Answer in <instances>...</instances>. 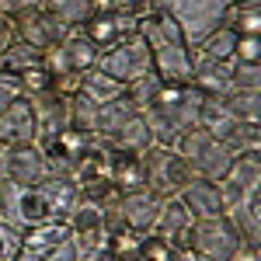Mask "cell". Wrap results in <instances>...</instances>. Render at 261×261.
Instances as JSON below:
<instances>
[{
	"instance_id": "obj_35",
	"label": "cell",
	"mask_w": 261,
	"mask_h": 261,
	"mask_svg": "<svg viewBox=\"0 0 261 261\" xmlns=\"http://www.w3.org/2000/svg\"><path fill=\"white\" fill-rule=\"evenodd\" d=\"M161 87H164V81L157 77V73H146V77H140V81L125 84V101H129L136 112H146V108L153 105V98H157Z\"/></svg>"
},
{
	"instance_id": "obj_28",
	"label": "cell",
	"mask_w": 261,
	"mask_h": 261,
	"mask_svg": "<svg viewBox=\"0 0 261 261\" xmlns=\"http://www.w3.org/2000/svg\"><path fill=\"white\" fill-rule=\"evenodd\" d=\"M226 178L241 185L244 192H261V150H244L233 157V167Z\"/></svg>"
},
{
	"instance_id": "obj_12",
	"label": "cell",
	"mask_w": 261,
	"mask_h": 261,
	"mask_svg": "<svg viewBox=\"0 0 261 261\" xmlns=\"http://www.w3.org/2000/svg\"><path fill=\"white\" fill-rule=\"evenodd\" d=\"M66 32L70 28H63L60 21L53 18V14H45L42 7L35 11H24L14 18V35L21 42H28L32 49H39V53H53L63 39H66Z\"/></svg>"
},
{
	"instance_id": "obj_22",
	"label": "cell",
	"mask_w": 261,
	"mask_h": 261,
	"mask_svg": "<svg viewBox=\"0 0 261 261\" xmlns=\"http://www.w3.org/2000/svg\"><path fill=\"white\" fill-rule=\"evenodd\" d=\"M105 143H112L115 150H122V153H133V157H143L150 146H153V136H150V129H146V122H143V115L136 112L133 119L122 125L119 133L112 136V140H105Z\"/></svg>"
},
{
	"instance_id": "obj_27",
	"label": "cell",
	"mask_w": 261,
	"mask_h": 261,
	"mask_svg": "<svg viewBox=\"0 0 261 261\" xmlns=\"http://www.w3.org/2000/svg\"><path fill=\"white\" fill-rule=\"evenodd\" d=\"M81 94H87L94 105H108V101L125 94V84H119L115 77H108L101 70H87V73H81Z\"/></svg>"
},
{
	"instance_id": "obj_43",
	"label": "cell",
	"mask_w": 261,
	"mask_h": 261,
	"mask_svg": "<svg viewBox=\"0 0 261 261\" xmlns=\"http://www.w3.org/2000/svg\"><path fill=\"white\" fill-rule=\"evenodd\" d=\"M230 4H254V0H230Z\"/></svg>"
},
{
	"instance_id": "obj_33",
	"label": "cell",
	"mask_w": 261,
	"mask_h": 261,
	"mask_svg": "<svg viewBox=\"0 0 261 261\" xmlns=\"http://www.w3.org/2000/svg\"><path fill=\"white\" fill-rule=\"evenodd\" d=\"M66 108H70V129H81L87 136H94V122H98V108L94 101L87 98V94H73V98H66Z\"/></svg>"
},
{
	"instance_id": "obj_19",
	"label": "cell",
	"mask_w": 261,
	"mask_h": 261,
	"mask_svg": "<svg viewBox=\"0 0 261 261\" xmlns=\"http://www.w3.org/2000/svg\"><path fill=\"white\" fill-rule=\"evenodd\" d=\"M195 223V216L185 209V202L174 195V199H161V213H157V223H153V230L150 233H157L164 241H174L181 247V237H185V230Z\"/></svg>"
},
{
	"instance_id": "obj_30",
	"label": "cell",
	"mask_w": 261,
	"mask_h": 261,
	"mask_svg": "<svg viewBox=\"0 0 261 261\" xmlns=\"http://www.w3.org/2000/svg\"><path fill=\"white\" fill-rule=\"evenodd\" d=\"M81 32H84V35H87L91 42H94V45H98L101 53H105L108 45H115V42L122 39V32H119V18H115L112 11H94V14H91V21L84 24Z\"/></svg>"
},
{
	"instance_id": "obj_1",
	"label": "cell",
	"mask_w": 261,
	"mask_h": 261,
	"mask_svg": "<svg viewBox=\"0 0 261 261\" xmlns=\"http://www.w3.org/2000/svg\"><path fill=\"white\" fill-rule=\"evenodd\" d=\"M202 94L192 87V84H164L157 91L153 105L140 112L150 136L157 146H174V143L199 125V112H202Z\"/></svg>"
},
{
	"instance_id": "obj_36",
	"label": "cell",
	"mask_w": 261,
	"mask_h": 261,
	"mask_svg": "<svg viewBox=\"0 0 261 261\" xmlns=\"http://www.w3.org/2000/svg\"><path fill=\"white\" fill-rule=\"evenodd\" d=\"M233 91H261V63H233L230 60Z\"/></svg>"
},
{
	"instance_id": "obj_38",
	"label": "cell",
	"mask_w": 261,
	"mask_h": 261,
	"mask_svg": "<svg viewBox=\"0 0 261 261\" xmlns=\"http://www.w3.org/2000/svg\"><path fill=\"white\" fill-rule=\"evenodd\" d=\"M21 98V87H18V77H11V73H0V112L11 105V101Z\"/></svg>"
},
{
	"instance_id": "obj_26",
	"label": "cell",
	"mask_w": 261,
	"mask_h": 261,
	"mask_svg": "<svg viewBox=\"0 0 261 261\" xmlns=\"http://www.w3.org/2000/svg\"><path fill=\"white\" fill-rule=\"evenodd\" d=\"M233 49H237V32H233L230 24H220V28H216V32H209V35H205L192 53L202 56V60L230 63V60H233Z\"/></svg>"
},
{
	"instance_id": "obj_39",
	"label": "cell",
	"mask_w": 261,
	"mask_h": 261,
	"mask_svg": "<svg viewBox=\"0 0 261 261\" xmlns=\"http://www.w3.org/2000/svg\"><path fill=\"white\" fill-rule=\"evenodd\" d=\"M35 261H77V244L66 241V244H60L56 251H49V254H42V258H35Z\"/></svg>"
},
{
	"instance_id": "obj_10",
	"label": "cell",
	"mask_w": 261,
	"mask_h": 261,
	"mask_svg": "<svg viewBox=\"0 0 261 261\" xmlns=\"http://www.w3.org/2000/svg\"><path fill=\"white\" fill-rule=\"evenodd\" d=\"M49 178V164L35 143H4L0 150V181L14 185H39Z\"/></svg>"
},
{
	"instance_id": "obj_18",
	"label": "cell",
	"mask_w": 261,
	"mask_h": 261,
	"mask_svg": "<svg viewBox=\"0 0 261 261\" xmlns=\"http://www.w3.org/2000/svg\"><path fill=\"white\" fill-rule=\"evenodd\" d=\"M39 188L45 192V199L53 205V216L60 223L70 220V213L81 205V188L73 185V178H63V174H49L39 181Z\"/></svg>"
},
{
	"instance_id": "obj_42",
	"label": "cell",
	"mask_w": 261,
	"mask_h": 261,
	"mask_svg": "<svg viewBox=\"0 0 261 261\" xmlns=\"http://www.w3.org/2000/svg\"><path fill=\"white\" fill-rule=\"evenodd\" d=\"M7 254H11V251H7V244H4V233H0V261L7 258Z\"/></svg>"
},
{
	"instance_id": "obj_20",
	"label": "cell",
	"mask_w": 261,
	"mask_h": 261,
	"mask_svg": "<svg viewBox=\"0 0 261 261\" xmlns=\"http://www.w3.org/2000/svg\"><path fill=\"white\" fill-rule=\"evenodd\" d=\"M223 216L237 226V233H241L247 244H261V192H247V195H244L233 209H226Z\"/></svg>"
},
{
	"instance_id": "obj_8",
	"label": "cell",
	"mask_w": 261,
	"mask_h": 261,
	"mask_svg": "<svg viewBox=\"0 0 261 261\" xmlns=\"http://www.w3.org/2000/svg\"><path fill=\"white\" fill-rule=\"evenodd\" d=\"M143 171H146V188L161 199L181 195V188L195 178L188 161H181V153L174 146H157V143L143 153Z\"/></svg>"
},
{
	"instance_id": "obj_32",
	"label": "cell",
	"mask_w": 261,
	"mask_h": 261,
	"mask_svg": "<svg viewBox=\"0 0 261 261\" xmlns=\"http://www.w3.org/2000/svg\"><path fill=\"white\" fill-rule=\"evenodd\" d=\"M226 24L237 35H261V0H254V4H230Z\"/></svg>"
},
{
	"instance_id": "obj_45",
	"label": "cell",
	"mask_w": 261,
	"mask_h": 261,
	"mask_svg": "<svg viewBox=\"0 0 261 261\" xmlns=\"http://www.w3.org/2000/svg\"><path fill=\"white\" fill-rule=\"evenodd\" d=\"M0 188H4V181H0Z\"/></svg>"
},
{
	"instance_id": "obj_14",
	"label": "cell",
	"mask_w": 261,
	"mask_h": 261,
	"mask_svg": "<svg viewBox=\"0 0 261 261\" xmlns=\"http://www.w3.org/2000/svg\"><path fill=\"white\" fill-rule=\"evenodd\" d=\"M32 108H35V143L39 146L53 143L63 129H70L66 98H60V94H42V98L32 101Z\"/></svg>"
},
{
	"instance_id": "obj_9",
	"label": "cell",
	"mask_w": 261,
	"mask_h": 261,
	"mask_svg": "<svg viewBox=\"0 0 261 261\" xmlns=\"http://www.w3.org/2000/svg\"><path fill=\"white\" fill-rule=\"evenodd\" d=\"M199 125L213 136V140L226 143L233 153L244 150H261V125H247V122L233 119L220 101H202L199 112Z\"/></svg>"
},
{
	"instance_id": "obj_4",
	"label": "cell",
	"mask_w": 261,
	"mask_h": 261,
	"mask_svg": "<svg viewBox=\"0 0 261 261\" xmlns=\"http://www.w3.org/2000/svg\"><path fill=\"white\" fill-rule=\"evenodd\" d=\"M0 223L18 230V233H28L42 223H60V220L53 216V205H49L39 185L4 181V188H0Z\"/></svg>"
},
{
	"instance_id": "obj_16",
	"label": "cell",
	"mask_w": 261,
	"mask_h": 261,
	"mask_svg": "<svg viewBox=\"0 0 261 261\" xmlns=\"http://www.w3.org/2000/svg\"><path fill=\"white\" fill-rule=\"evenodd\" d=\"M0 140L4 143H35V108L28 98L11 101L0 112Z\"/></svg>"
},
{
	"instance_id": "obj_21",
	"label": "cell",
	"mask_w": 261,
	"mask_h": 261,
	"mask_svg": "<svg viewBox=\"0 0 261 261\" xmlns=\"http://www.w3.org/2000/svg\"><path fill=\"white\" fill-rule=\"evenodd\" d=\"M66 241H73L66 223H42V226H35V230L21 233V247H24L32 258H42V254L56 251V247L66 244Z\"/></svg>"
},
{
	"instance_id": "obj_11",
	"label": "cell",
	"mask_w": 261,
	"mask_h": 261,
	"mask_svg": "<svg viewBox=\"0 0 261 261\" xmlns=\"http://www.w3.org/2000/svg\"><path fill=\"white\" fill-rule=\"evenodd\" d=\"M98 56H101L98 45L87 39L81 28H70L66 39L53 53H45V66L53 73H87V70L98 66Z\"/></svg>"
},
{
	"instance_id": "obj_6",
	"label": "cell",
	"mask_w": 261,
	"mask_h": 261,
	"mask_svg": "<svg viewBox=\"0 0 261 261\" xmlns=\"http://www.w3.org/2000/svg\"><path fill=\"white\" fill-rule=\"evenodd\" d=\"M241 244H244V237L237 233V226L226 216L195 220L185 230V237H181V247L195 261H230Z\"/></svg>"
},
{
	"instance_id": "obj_13",
	"label": "cell",
	"mask_w": 261,
	"mask_h": 261,
	"mask_svg": "<svg viewBox=\"0 0 261 261\" xmlns=\"http://www.w3.org/2000/svg\"><path fill=\"white\" fill-rule=\"evenodd\" d=\"M70 237L77 247H101V244H108V223H105V209L94 205V202H84L70 213Z\"/></svg>"
},
{
	"instance_id": "obj_34",
	"label": "cell",
	"mask_w": 261,
	"mask_h": 261,
	"mask_svg": "<svg viewBox=\"0 0 261 261\" xmlns=\"http://www.w3.org/2000/svg\"><path fill=\"white\" fill-rule=\"evenodd\" d=\"M53 81H56V73L42 63V66H32V70H24L18 77V87H21V98L35 101L42 94H53Z\"/></svg>"
},
{
	"instance_id": "obj_5",
	"label": "cell",
	"mask_w": 261,
	"mask_h": 261,
	"mask_svg": "<svg viewBox=\"0 0 261 261\" xmlns=\"http://www.w3.org/2000/svg\"><path fill=\"white\" fill-rule=\"evenodd\" d=\"M174 150L181 153V161H188V167H192V174L202 181H216L220 185L226 174H230V167H233V150L226 146V143L213 140L202 125H195V129H188L185 136H181L178 143H174Z\"/></svg>"
},
{
	"instance_id": "obj_15",
	"label": "cell",
	"mask_w": 261,
	"mask_h": 261,
	"mask_svg": "<svg viewBox=\"0 0 261 261\" xmlns=\"http://www.w3.org/2000/svg\"><path fill=\"white\" fill-rule=\"evenodd\" d=\"M188 84H192L205 101H223L230 91H233L230 63H216V60H202V56H195V63H192V81Z\"/></svg>"
},
{
	"instance_id": "obj_7",
	"label": "cell",
	"mask_w": 261,
	"mask_h": 261,
	"mask_svg": "<svg viewBox=\"0 0 261 261\" xmlns=\"http://www.w3.org/2000/svg\"><path fill=\"white\" fill-rule=\"evenodd\" d=\"M94 70L115 77L119 84H133L140 77H146V73H153V56H150V45H146V39L140 32H129V35H122L115 45H108L101 53Z\"/></svg>"
},
{
	"instance_id": "obj_44",
	"label": "cell",
	"mask_w": 261,
	"mask_h": 261,
	"mask_svg": "<svg viewBox=\"0 0 261 261\" xmlns=\"http://www.w3.org/2000/svg\"><path fill=\"white\" fill-rule=\"evenodd\" d=\"M0 150H4V140H0Z\"/></svg>"
},
{
	"instance_id": "obj_17",
	"label": "cell",
	"mask_w": 261,
	"mask_h": 261,
	"mask_svg": "<svg viewBox=\"0 0 261 261\" xmlns=\"http://www.w3.org/2000/svg\"><path fill=\"white\" fill-rule=\"evenodd\" d=\"M181 202L195 220H209V216H223V199H220V185L216 181H202L192 178L181 188Z\"/></svg>"
},
{
	"instance_id": "obj_29",
	"label": "cell",
	"mask_w": 261,
	"mask_h": 261,
	"mask_svg": "<svg viewBox=\"0 0 261 261\" xmlns=\"http://www.w3.org/2000/svg\"><path fill=\"white\" fill-rule=\"evenodd\" d=\"M220 105L233 119L247 122V125H261V91H230Z\"/></svg>"
},
{
	"instance_id": "obj_3",
	"label": "cell",
	"mask_w": 261,
	"mask_h": 261,
	"mask_svg": "<svg viewBox=\"0 0 261 261\" xmlns=\"http://www.w3.org/2000/svg\"><path fill=\"white\" fill-rule=\"evenodd\" d=\"M153 11H161L181 28L185 42L195 49L209 32L226 24L230 0H153Z\"/></svg>"
},
{
	"instance_id": "obj_2",
	"label": "cell",
	"mask_w": 261,
	"mask_h": 261,
	"mask_svg": "<svg viewBox=\"0 0 261 261\" xmlns=\"http://www.w3.org/2000/svg\"><path fill=\"white\" fill-rule=\"evenodd\" d=\"M140 35L146 39V45H150L153 73H157L164 84H188L192 81L195 53H192V45L185 42L181 28L167 18V14L150 11V14L140 21Z\"/></svg>"
},
{
	"instance_id": "obj_31",
	"label": "cell",
	"mask_w": 261,
	"mask_h": 261,
	"mask_svg": "<svg viewBox=\"0 0 261 261\" xmlns=\"http://www.w3.org/2000/svg\"><path fill=\"white\" fill-rule=\"evenodd\" d=\"M112 185H115L119 192H136V188H146L143 157H122V161H112Z\"/></svg>"
},
{
	"instance_id": "obj_23",
	"label": "cell",
	"mask_w": 261,
	"mask_h": 261,
	"mask_svg": "<svg viewBox=\"0 0 261 261\" xmlns=\"http://www.w3.org/2000/svg\"><path fill=\"white\" fill-rule=\"evenodd\" d=\"M42 11L53 14L63 28H84L98 11V4L94 0H42Z\"/></svg>"
},
{
	"instance_id": "obj_40",
	"label": "cell",
	"mask_w": 261,
	"mask_h": 261,
	"mask_svg": "<svg viewBox=\"0 0 261 261\" xmlns=\"http://www.w3.org/2000/svg\"><path fill=\"white\" fill-rule=\"evenodd\" d=\"M230 261H261V247H258V244H247V241H244L241 247L233 251V258H230Z\"/></svg>"
},
{
	"instance_id": "obj_24",
	"label": "cell",
	"mask_w": 261,
	"mask_h": 261,
	"mask_svg": "<svg viewBox=\"0 0 261 261\" xmlns=\"http://www.w3.org/2000/svg\"><path fill=\"white\" fill-rule=\"evenodd\" d=\"M133 115H136V108L125 101V94L115 98V101H108V105H101L98 108V122H94V140H112Z\"/></svg>"
},
{
	"instance_id": "obj_25",
	"label": "cell",
	"mask_w": 261,
	"mask_h": 261,
	"mask_svg": "<svg viewBox=\"0 0 261 261\" xmlns=\"http://www.w3.org/2000/svg\"><path fill=\"white\" fill-rule=\"evenodd\" d=\"M45 63V53L39 49H32L28 42H21L14 35V42L0 53V73H11V77H21L24 70H32V66H42Z\"/></svg>"
},
{
	"instance_id": "obj_37",
	"label": "cell",
	"mask_w": 261,
	"mask_h": 261,
	"mask_svg": "<svg viewBox=\"0 0 261 261\" xmlns=\"http://www.w3.org/2000/svg\"><path fill=\"white\" fill-rule=\"evenodd\" d=\"M233 63H261V35H237Z\"/></svg>"
},
{
	"instance_id": "obj_41",
	"label": "cell",
	"mask_w": 261,
	"mask_h": 261,
	"mask_svg": "<svg viewBox=\"0 0 261 261\" xmlns=\"http://www.w3.org/2000/svg\"><path fill=\"white\" fill-rule=\"evenodd\" d=\"M11 42H14V21L7 18V14H0V53H4Z\"/></svg>"
}]
</instances>
